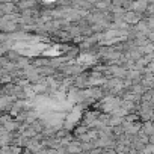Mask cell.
Returning a JSON list of instances; mask_svg holds the SVG:
<instances>
[{
  "mask_svg": "<svg viewBox=\"0 0 154 154\" xmlns=\"http://www.w3.org/2000/svg\"><path fill=\"white\" fill-rule=\"evenodd\" d=\"M142 154H154V145L151 143H146L142 149Z\"/></svg>",
  "mask_w": 154,
  "mask_h": 154,
  "instance_id": "obj_17",
  "label": "cell"
},
{
  "mask_svg": "<svg viewBox=\"0 0 154 154\" xmlns=\"http://www.w3.org/2000/svg\"><path fill=\"white\" fill-rule=\"evenodd\" d=\"M29 127H30V128H32V130H33L35 133H41V131L44 130V124H42V122H41L39 119L33 121V122H32V124H30Z\"/></svg>",
  "mask_w": 154,
  "mask_h": 154,
  "instance_id": "obj_13",
  "label": "cell"
},
{
  "mask_svg": "<svg viewBox=\"0 0 154 154\" xmlns=\"http://www.w3.org/2000/svg\"><path fill=\"white\" fill-rule=\"evenodd\" d=\"M15 66H17V69H24L26 66H29L30 65V57H26V56H20L15 62Z\"/></svg>",
  "mask_w": 154,
  "mask_h": 154,
  "instance_id": "obj_8",
  "label": "cell"
},
{
  "mask_svg": "<svg viewBox=\"0 0 154 154\" xmlns=\"http://www.w3.org/2000/svg\"><path fill=\"white\" fill-rule=\"evenodd\" d=\"M122 121H124V118H119V116H110L107 125H109V127H118V125L122 124Z\"/></svg>",
  "mask_w": 154,
  "mask_h": 154,
  "instance_id": "obj_12",
  "label": "cell"
},
{
  "mask_svg": "<svg viewBox=\"0 0 154 154\" xmlns=\"http://www.w3.org/2000/svg\"><path fill=\"white\" fill-rule=\"evenodd\" d=\"M54 71L56 69H53L51 66H41V68H36V72H38V75H41V77H51L53 74H54Z\"/></svg>",
  "mask_w": 154,
  "mask_h": 154,
  "instance_id": "obj_9",
  "label": "cell"
},
{
  "mask_svg": "<svg viewBox=\"0 0 154 154\" xmlns=\"http://www.w3.org/2000/svg\"><path fill=\"white\" fill-rule=\"evenodd\" d=\"M140 20H142V14H136V12H133V11H125L124 18H122V21H124L125 24H128V26H134V24H137Z\"/></svg>",
  "mask_w": 154,
  "mask_h": 154,
  "instance_id": "obj_2",
  "label": "cell"
},
{
  "mask_svg": "<svg viewBox=\"0 0 154 154\" xmlns=\"http://www.w3.org/2000/svg\"><path fill=\"white\" fill-rule=\"evenodd\" d=\"M35 154H47V151H45V149H41V151H38V152H35Z\"/></svg>",
  "mask_w": 154,
  "mask_h": 154,
  "instance_id": "obj_21",
  "label": "cell"
},
{
  "mask_svg": "<svg viewBox=\"0 0 154 154\" xmlns=\"http://www.w3.org/2000/svg\"><path fill=\"white\" fill-rule=\"evenodd\" d=\"M3 57H6L9 62H15V60L20 57V54H18V51H15V50L11 48V50H8V51L3 54Z\"/></svg>",
  "mask_w": 154,
  "mask_h": 154,
  "instance_id": "obj_11",
  "label": "cell"
},
{
  "mask_svg": "<svg viewBox=\"0 0 154 154\" xmlns=\"http://www.w3.org/2000/svg\"><path fill=\"white\" fill-rule=\"evenodd\" d=\"M65 149H66V154H80L82 152V143L74 139L65 146Z\"/></svg>",
  "mask_w": 154,
  "mask_h": 154,
  "instance_id": "obj_3",
  "label": "cell"
},
{
  "mask_svg": "<svg viewBox=\"0 0 154 154\" xmlns=\"http://www.w3.org/2000/svg\"><path fill=\"white\" fill-rule=\"evenodd\" d=\"M9 154H23V148L17 145H9Z\"/></svg>",
  "mask_w": 154,
  "mask_h": 154,
  "instance_id": "obj_16",
  "label": "cell"
},
{
  "mask_svg": "<svg viewBox=\"0 0 154 154\" xmlns=\"http://www.w3.org/2000/svg\"><path fill=\"white\" fill-rule=\"evenodd\" d=\"M146 6H148V2H146V0L131 2V9H130V11H133V12H136V14H143L145 9H146Z\"/></svg>",
  "mask_w": 154,
  "mask_h": 154,
  "instance_id": "obj_5",
  "label": "cell"
},
{
  "mask_svg": "<svg viewBox=\"0 0 154 154\" xmlns=\"http://www.w3.org/2000/svg\"><path fill=\"white\" fill-rule=\"evenodd\" d=\"M148 143L154 145V136H148Z\"/></svg>",
  "mask_w": 154,
  "mask_h": 154,
  "instance_id": "obj_20",
  "label": "cell"
},
{
  "mask_svg": "<svg viewBox=\"0 0 154 154\" xmlns=\"http://www.w3.org/2000/svg\"><path fill=\"white\" fill-rule=\"evenodd\" d=\"M68 133H71V131H66L65 128H60V130H57L56 131V134H54V139H57V140H60V139H63Z\"/></svg>",
  "mask_w": 154,
  "mask_h": 154,
  "instance_id": "obj_14",
  "label": "cell"
},
{
  "mask_svg": "<svg viewBox=\"0 0 154 154\" xmlns=\"http://www.w3.org/2000/svg\"><path fill=\"white\" fill-rule=\"evenodd\" d=\"M79 54H80L79 47H77V45H72V44L63 51V57L68 59V60H72V59H75V57H79Z\"/></svg>",
  "mask_w": 154,
  "mask_h": 154,
  "instance_id": "obj_4",
  "label": "cell"
},
{
  "mask_svg": "<svg viewBox=\"0 0 154 154\" xmlns=\"http://www.w3.org/2000/svg\"><path fill=\"white\" fill-rule=\"evenodd\" d=\"M0 154H9V145L8 146H0Z\"/></svg>",
  "mask_w": 154,
  "mask_h": 154,
  "instance_id": "obj_18",
  "label": "cell"
},
{
  "mask_svg": "<svg viewBox=\"0 0 154 154\" xmlns=\"http://www.w3.org/2000/svg\"><path fill=\"white\" fill-rule=\"evenodd\" d=\"M15 3V6H17V9H18V12L20 11H24V9H33V8H38L39 5L36 3V2H14Z\"/></svg>",
  "mask_w": 154,
  "mask_h": 154,
  "instance_id": "obj_6",
  "label": "cell"
},
{
  "mask_svg": "<svg viewBox=\"0 0 154 154\" xmlns=\"http://www.w3.org/2000/svg\"><path fill=\"white\" fill-rule=\"evenodd\" d=\"M48 60L50 57H35V59H30V65L33 68H41V66H47Z\"/></svg>",
  "mask_w": 154,
  "mask_h": 154,
  "instance_id": "obj_7",
  "label": "cell"
},
{
  "mask_svg": "<svg viewBox=\"0 0 154 154\" xmlns=\"http://www.w3.org/2000/svg\"><path fill=\"white\" fill-rule=\"evenodd\" d=\"M121 127H122V130H124V134H128V136H136V134H137V131L142 128V122H140V121H134V122L122 121Z\"/></svg>",
  "mask_w": 154,
  "mask_h": 154,
  "instance_id": "obj_1",
  "label": "cell"
},
{
  "mask_svg": "<svg viewBox=\"0 0 154 154\" xmlns=\"http://www.w3.org/2000/svg\"><path fill=\"white\" fill-rule=\"evenodd\" d=\"M6 133H8V131H6L2 125H0V136H3V134H6Z\"/></svg>",
  "mask_w": 154,
  "mask_h": 154,
  "instance_id": "obj_19",
  "label": "cell"
},
{
  "mask_svg": "<svg viewBox=\"0 0 154 154\" xmlns=\"http://www.w3.org/2000/svg\"><path fill=\"white\" fill-rule=\"evenodd\" d=\"M95 145L94 142H89V143H82V152H91V149H94Z\"/></svg>",
  "mask_w": 154,
  "mask_h": 154,
  "instance_id": "obj_15",
  "label": "cell"
},
{
  "mask_svg": "<svg viewBox=\"0 0 154 154\" xmlns=\"http://www.w3.org/2000/svg\"><path fill=\"white\" fill-rule=\"evenodd\" d=\"M146 136H154V125H152V121H145L142 122V128H140Z\"/></svg>",
  "mask_w": 154,
  "mask_h": 154,
  "instance_id": "obj_10",
  "label": "cell"
}]
</instances>
